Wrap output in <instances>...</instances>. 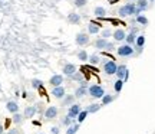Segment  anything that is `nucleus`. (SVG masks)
<instances>
[{
  "label": "nucleus",
  "mask_w": 155,
  "mask_h": 134,
  "mask_svg": "<svg viewBox=\"0 0 155 134\" xmlns=\"http://www.w3.org/2000/svg\"><path fill=\"white\" fill-rule=\"evenodd\" d=\"M137 22H138L139 25H142V26H147V25H148V19H147L144 15H138V16H137Z\"/></svg>",
  "instance_id": "nucleus-31"
},
{
  "label": "nucleus",
  "mask_w": 155,
  "mask_h": 134,
  "mask_svg": "<svg viewBox=\"0 0 155 134\" xmlns=\"http://www.w3.org/2000/svg\"><path fill=\"white\" fill-rule=\"evenodd\" d=\"M9 134H19V130L13 129V130H10V131H9Z\"/></svg>",
  "instance_id": "nucleus-40"
},
{
  "label": "nucleus",
  "mask_w": 155,
  "mask_h": 134,
  "mask_svg": "<svg viewBox=\"0 0 155 134\" xmlns=\"http://www.w3.org/2000/svg\"><path fill=\"white\" fill-rule=\"evenodd\" d=\"M114 49H115V45L112 43V42H108V43H106L105 50H108V52H111V50H114Z\"/></svg>",
  "instance_id": "nucleus-38"
},
{
  "label": "nucleus",
  "mask_w": 155,
  "mask_h": 134,
  "mask_svg": "<svg viewBox=\"0 0 155 134\" xmlns=\"http://www.w3.org/2000/svg\"><path fill=\"white\" fill-rule=\"evenodd\" d=\"M76 45L78 46H86L89 43V35L85 33V32H81V33L76 35Z\"/></svg>",
  "instance_id": "nucleus-6"
},
{
  "label": "nucleus",
  "mask_w": 155,
  "mask_h": 134,
  "mask_svg": "<svg viewBox=\"0 0 155 134\" xmlns=\"http://www.w3.org/2000/svg\"><path fill=\"white\" fill-rule=\"evenodd\" d=\"M36 107H26V110H25V118H33V115L36 114Z\"/></svg>",
  "instance_id": "nucleus-20"
},
{
  "label": "nucleus",
  "mask_w": 155,
  "mask_h": 134,
  "mask_svg": "<svg viewBox=\"0 0 155 134\" xmlns=\"http://www.w3.org/2000/svg\"><path fill=\"white\" fill-rule=\"evenodd\" d=\"M106 43H108V40H106L105 38H99V39L95 40V48L102 50V49H105L106 48Z\"/></svg>",
  "instance_id": "nucleus-18"
},
{
  "label": "nucleus",
  "mask_w": 155,
  "mask_h": 134,
  "mask_svg": "<svg viewBox=\"0 0 155 134\" xmlns=\"http://www.w3.org/2000/svg\"><path fill=\"white\" fill-rule=\"evenodd\" d=\"M88 3V0H73V5L76 7H85Z\"/></svg>",
  "instance_id": "nucleus-35"
},
{
  "label": "nucleus",
  "mask_w": 155,
  "mask_h": 134,
  "mask_svg": "<svg viewBox=\"0 0 155 134\" xmlns=\"http://www.w3.org/2000/svg\"><path fill=\"white\" fill-rule=\"evenodd\" d=\"M73 121H75V120H73V118H71L69 115H65V117L62 118V124H63V125H66V127L72 125Z\"/></svg>",
  "instance_id": "nucleus-33"
},
{
  "label": "nucleus",
  "mask_w": 155,
  "mask_h": 134,
  "mask_svg": "<svg viewBox=\"0 0 155 134\" xmlns=\"http://www.w3.org/2000/svg\"><path fill=\"white\" fill-rule=\"evenodd\" d=\"M109 36H112V30L111 29H105L104 32H102V38H109Z\"/></svg>",
  "instance_id": "nucleus-37"
},
{
  "label": "nucleus",
  "mask_w": 155,
  "mask_h": 134,
  "mask_svg": "<svg viewBox=\"0 0 155 134\" xmlns=\"http://www.w3.org/2000/svg\"><path fill=\"white\" fill-rule=\"evenodd\" d=\"M82 111V107L79 105V104H72V105L69 107V110H68V115L71 118H73V120H76L78 114Z\"/></svg>",
  "instance_id": "nucleus-7"
},
{
  "label": "nucleus",
  "mask_w": 155,
  "mask_h": 134,
  "mask_svg": "<svg viewBox=\"0 0 155 134\" xmlns=\"http://www.w3.org/2000/svg\"><path fill=\"white\" fill-rule=\"evenodd\" d=\"M94 15L96 17H101V19H102V17L106 16V9L105 7H102V6H96L95 10H94Z\"/></svg>",
  "instance_id": "nucleus-17"
},
{
  "label": "nucleus",
  "mask_w": 155,
  "mask_h": 134,
  "mask_svg": "<svg viewBox=\"0 0 155 134\" xmlns=\"http://www.w3.org/2000/svg\"><path fill=\"white\" fill-rule=\"evenodd\" d=\"M69 78L73 79V81H79V82H81V81L83 79V75H82L81 72H75V74L72 75V77H69Z\"/></svg>",
  "instance_id": "nucleus-36"
},
{
  "label": "nucleus",
  "mask_w": 155,
  "mask_h": 134,
  "mask_svg": "<svg viewBox=\"0 0 155 134\" xmlns=\"http://www.w3.org/2000/svg\"><path fill=\"white\" fill-rule=\"evenodd\" d=\"M88 94L91 95V97H94V98H102L104 95H105V91H104V88L101 87V85H91L88 88Z\"/></svg>",
  "instance_id": "nucleus-3"
},
{
  "label": "nucleus",
  "mask_w": 155,
  "mask_h": 134,
  "mask_svg": "<svg viewBox=\"0 0 155 134\" xmlns=\"http://www.w3.org/2000/svg\"><path fill=\"white\" fill-rule=\"evenodd\" d=\"M116 77L119 79H124V82L125 81H128V78H129V72H128V68L127 65H118V69H116V74H115Z\"/></svg>",
  "instance_id": "nucleus-5"
},
{
  "label": "nucleus",
  "mask_w": 155,
  "mask_h": 134,
  "mask_svg": "<svg viewBox=\"0 0 155 134\" xmlns=\"http://www.w3.org/2000/svg\"><path fill=\"white\" fill-rule=\"evenodd\" d=\"M144 45H145V36H144V35H139V36H137L135 46H137V48H144Z\"/></svg>",
  "instance_id": "nucleus-24"
},
{
  "label": "nucleus",
  "mask_w": 155,
  "mask_h": 134,
  "mask_svg": "<svg viewBox=\"0 0 155 134\" xmlns=\"http://www.w3.org/2000/svg\"><path fill=\"white\" fill-rule=\"evenodd\" d=\"M52 95H53L55 98H59V100H62V98H65L66 91H65V88H63L62 85H59V87H53V89H52Z\"/></svg>",
  "instance_id": "nucleus-8"
},
{
  "label": "nucleus",
  "mask_w": 155,
  "mask_h": 134,
  "mask_svg": "<svg viewBox=\"0 0 155 134\" xmlns=\"http://www.w3.org/2000/svg\"><path fill=\"white\" fill-rule=\"evenodd\" d=\"M42 87H43V82H42L40 79H38V78H33V79H32V88L40 89Z\"/></svg>",
  "instance_id": "nucleus-28"
},
{
  "label": "nucleus",
  "mask_w": 155,
  "mask_h": 134,
  "mask_svg": "<svg viewBox=\"0 0 155 134\" xmlns=\"http://www.w3.org/2000/svg\"><path fill=\"white\" fill-rule=\"evenodd\" d=\"M137 32H138V29L132 28V29H131V32L127 35L125 40H127L128 45H134V43H135V40H137Z\"/></svg>",
  "instance_id": "nucleus-10"
},
{
  "label": "nucleus",
  "mask_w": 155,
  "mask_h": 134,
  "mask_svg": "<svg viewBox=\"0 0 155 134\" xmlns=\"http://www.w3.org/2000/svg\"><path fill=\"white\" fill-rule=\"evenodd\" d=\"M88 61H89V64H91V65H98V64L101 62V58L98 55H91L88 58Z\"/></svg>",
  "instance_id": "nucleus-29"
},
{
  "label": "nucleus",
  "mask_w": 155,
  "mask_h": 134,
  "mask_svg": "<svg viewBox=\"0 0 155 134\" xmlns=\"http://www.w3.org/2000/svg\"><path fill=\"white\" fill-rule=\"evenodd\" d=\"M75 72H76V67H75L73 64H66V65L63 67V74H65L66 77H72Z\"/></svg>",
  "instance_id": "nucleus-12"
},
{
  "label": "nucleus",
  "mask_w": 155,
  "mask_h": 134,
  "mask_svg": "<svg viewBox=\"0 0 155 134\" xmlns=\"http://www.w3.org/2000/svg\"><path fill=\"white\" fill-rule=\"evenodd\" d=\"M112 35H114V39L118 40V42H122V40H125V38H127V33H125L124 29H116Z\"/></svg>",
  "instance_id": "nucleus-11"
},
{
  "label": "nucleus",
  "mask_w": 155,
  "mask_h": 134,
  "mask_svg": "<svg viewBox=\"0 0 155 134\" xmlns=\"http://www.w3.org/2000/svg\"><path fill=\"white\" fill-rule=\"evenodd\" d=\"M101 110V104H91V105L86 108V111L89 114H94V112H98Z\"/></svg>",
  "instance_id": "nucleus-25"
},
{
  "label": "nucleus",
  "mask_w": 155,
  "mask_h": 134,
  "mask_svg": "<svg viewBox=\"0 0 155 134\" xmlns=\"http://www.w3.org/2000/svg\"><path fill=\"white\" fill-rule=\"evenodd\" d=\"M109 2H111V5H112V3H115V2H118V0H109Z\"/></svg>",
  "instance_id": "nucleus-42"
},
{
  "label": "nucleus",
  "mask_w": 155,
  "mask_h": 134,
  "mask_svg": "<svg viewBox=\"0 0 155 134\" xmlns=\"http://www.w3.org/2000/svg\"><path fill=\"white\" fill-rule=\"evenodd\" d=\"M135 10H137V5H135V3H127V5H124L122 7H119L118 15L121 17L134 16V15H135Z\"/></svg>",
  "instance_id": "nucleus-1"
},
{
  "label": "nucleus",
  "mask_w": 155,
  "mask_h": 134,
  "mask_svg": "<svg viewBox=\"0 0 155 134\" xmlns=\"http://www.w3.org/2000/svg\"><path fill=\"white\" fill-rule=\"evenodd\" d=\"M56 115H58V108L53 105H50L46 108V111H45V117L48 118V120H53V118H56Z\"/></svg>",
  "instance_id": "nucleus-9"
},
{
  "label": "nucleus",
  "mask_w": 155,
  "mask_h": 134,
  "mask_svg": "<svg viewBox=\"0 0 155 134\" xmlns=\"http://www.w3.org/2000/svg\"><path fill=\"white\" fill-rule=\"evenodd\" d=\"M23 121V117L19 114V112H15L13 114V123H16V124H20Z\"/></svg>",
  "instance_id": "nucleus-34"
},
{
  "label": "nucleus",
  "mask_w": 155,
  "mask_h": 134,
  "mask_svg": "<svg viewBox=\"0 0 155 134\" xmlns=\"http://www.w3.org/2000/svg\"><path fill=\"white\" fill-rule=\"evenodd\" d=\"M114 98H115L114 95L105 94L104 97H102V98H101V100H102V105H108V104H111L112 101H114Z\"/></svg>",
  "instance_id": "nucleus-23"
},
{
  "label": "nucleus",
  "mask_w": 155,
  "mask_h": 134,
  "mask_svg": "<svg viewBox=\"0 0 155 134\" xmlns=\"http://www.w3.org/2000/svg\"><path fill=\"white\" fill-rule=\"evenodd\" d=\"M86 94H88V87L79 85L76 88V91H75V97H76V98H82V97H85Z\"/></svg>",
  "instance_id": "nucleus-14"
},
{
  "label": "nucleus",
  "mask_w": 155,
  "mask_h": 134,
  "mask_svg": "<svg viewBox=\"0 0 155 134\" xmlns=\"http://www.w3.org/2000/svg\"><path fill=\"white\" fill-rule=\"evenodd\" d=\"M68 22L72 23V25H79V23H81V15H78V13H71V15L68 16Z\"/></svg>",
  "instance_id": "nucleus-16"
},
{
  "label": "nucleus",
  "mask_w": 155,
  "mask_h": 134,
  "mask_svg": "<svg viewBox=\"0 0 155 134\" xmlns=\"http://www.w3.org/2000/svg\"><path fill=\"white\" fill-rule=\"evenodd\" d=\"M3 130H5L3 129V124H0V134H3Z\"/></svg>",
  "instance_id": "nucleus-41"
},
{
  "label": "nucleus",
  "mask_w": 155,
  "mask_h": 134,
  "mask_svg": "<svg viewBox=\"0 0 155 134\" xmlns=\"http://www.w3.org/2000/svg\"><path fill=\"white\" fill-rule=\"evenodd\" d=\"M135 5H137V7L142 13V12H145L148 9V0H138V3H135Z\"/></svg>",
  "instance_id": "nucleus-22"
},
{
  "label": "nucleus",
  "mask_w": 155,
  "mask_h": 134,
  "mask_svg": "<svg viewBox=\"0 0 155 134\" xmlns=\"http://www.w3.org/2000/svg\"><path fill=\"white\" fill-rule=\"evenodd\" d=\"M122 87H124V79H116V82L114 84V88H115L116 92H121L122 91Z\"/></svg>",
  "instance_id": "nucleus-30"
},
{
  "label": "nucleus",
  "mask_w": 155,
  "mask_h": 134,
  "mask_svg": "<svg viewBox=\"0 0 155 134\" xmlns=\"http://www.w3.org/2000/svg\"><path fill=\"white\" fill-rule=\"evenodd\" d=\"M50 133L52 134H59V127H52V129H50Z\"/></svg>",
  "instance_id": "nucleus-39"
},
{
  "label": "nucleus",
  "mask_w": 155,
  "mask_h": 134,
  "mask_svg": "<svg viewBox=\"0 0 155 134\" xmlns=\"http://www.w3.org/2000/svg\"><path fill=\"white\" fill-rule=\"evenodd\" d=\"M78 130H79V123H78V124H72V125L66 127V134H76Z\"/></svg>",
  "instance_id": "nucleus-27"
},
{
  "label": "nucleus",
  "mask_w": 155,
  "mask_h": 134,
  "mask_svg": "<svg viewBox=\"0 0 155 134\" xmlns=\"http://www.w3.org/2000/svg\"><path fill=\"white\" fill-rule=\"evenodd\" d=\"M148 2H154V0H148Z\"/></svg>",
  "instance_id": "nucleus-43"
},
{
  "label": "nucleus",
  "mask_w": 155,
  "mask_h": 134,
  "mask_svg": "<svg viewBox=\"0 0 155 134\" xmlns=\"http://www.w3.org/2000/svg\"><path fill=\"white\" fill-rule=\"evenodd\" d=\"M88 32L91 35H96L98 32H99V25H98V23H95V22H91L88 25Z\"/></svg>",
  "instance_id": "nucleus-19"
},
{
  "label": "nucleus",
  "mask_w": 155,
  "mask_h": 134,
  "mask_svg": "<svg viewBox=\"0 0 155 134\" xmlns=\"http://www.w3.org/2000/svg\"><path fill=\"white\" fill-rule=\"evenodd\" d=\"M49 84L52 87H59V85L63 84V75H53L52 78H50Z\"/></svg>",
  "instance_id": "nucleus-13"
},
{
  "label": "nucleus",
  "mask_w": 155,
  "mask_h": 134,
  "mask_svg": "<svg viewBox=\"0 0 155 134\" xmlns=\"http://www.w3.org/2000/svg\"><path fill=\"white\" fill-rule=\"evenodd\" d=\"M6 108H7V111L10 112H19V105H17L16 101H7V104H6Z\"/></svg>",
  "instance_id": "nucleus-15"
},
{
  "label": "nucleus",
  "mask_w": 155,
  "mask_h": 134,
  "mask_svg": "<svg viewBox=\"0 0 155 134\" xmlns=\"http://www.w3.org/2000/svg\"><path fill=\"white\" fill-rule=\"evenodd\" d=\"M88 53H86V50H79V52H78V59H79V61H88Z\"/></svg>",
  "instance_id": "nucleus-32"
},
{
  "label": "nucleus",
  "mask_w": 155,
  "mask_h": 134,
  "mask_svg": "<svg viewBox=\"0 0 155 134\" xmlns=\"http://www.w3.org/2000/svg\"><path fill=\"white\" fill-rule=\"evenodd\" d=\"M116 69H118V65H116V62L114 61V59L106 61L105 64H104V72H105L106 75H115Z\"/></svg>",
  "instance_id": "nucleus-4"
},
{
  "label": "nucleus",
  "mask_w": 155,
  "mask_h": 134,
  "mask_svg": "<svg viewBox=\"0 0 155 134\" xmlns=\"http://www.w3.org/2000/svg\"><path fill=\"white\" fill-rule=\"evenodd\" d=\"M116 52H118V55L122 56V58H128V56H132L134 52H135V49L132 48V45H122V46H119L118 49H116Z\"/></svg>",
  "instance_id": "nucleus-2"
},
{
  "label": "nucleus",
  "mask_w": 155,
  "mask_h": 134,
  "mask_svg": "<svg viewBox=\"0 0 155 134\" xmlns=\"http://www.w3.org/2000/svg\"><path fill=\"white\" fill-rule=\"evenodd\" d=\"M88 114L89 112L86 111V110H82V111L79 112V114H78V123L81 124V123H83V121H85V120H86V117H88Z\"/></svg>",
  "instance_id": "nucleus-26"
},
{
  "label": "nucleus",
  "mask_w": 155,
  "mask_h": 134,
  "mask_svg": "<svg viewBox=\"0 0 155 134\" xmlns=\"http://www.w3.org/2000/svg\"><path fill=\"white\" fill-rule=\"evenodd\" d=\"M75 94L73 95H65V98H63V105L65 107H71L73 104V101H75Z\"/></svg>",
  "instance_id": "nucleus-21"
}]
</instances>
